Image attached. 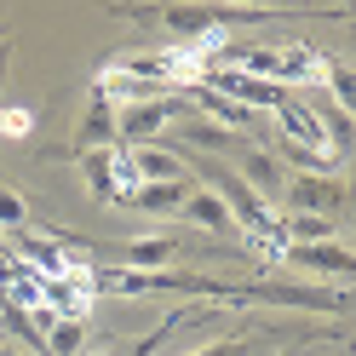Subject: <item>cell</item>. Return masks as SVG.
Listing matches in <instances>:
<instances>
[{"label": "cell", "mask_w": 356, "mask_h": 356, "mask_svg": "<svg viewBox=\"0 0 356 356\" xmlns=\"http://www.w3.org/2000/svg\"><path fill=\"white\" fill-rule=\"evenodd\" d=\"M282 207L345 225V218H350V178L345 172H299V178H287V184H282Z\"/></svg>", "instance_id": "1"}, {"label": "cell", "mask_w": 356, "mask_h": 356, "mask_svg": "<svg viewBox=\"0 0 356 356\" xmlns=\"http://www.w3.org/2000/svg\"><path fill=\"white\" fill-rule=\"evenodd\" d=\"M63 253H86V241L63 236V230H40L35 218H29L24 230H12V241H6V259L29 264L35 276H63L70 264H86V259H63Z\"/></svg>", "instance_id": "2"}, {"label": "cell", "mask_w": 356, "mask_h": 356, "mask_svg": "<svg viewBox=\"0 0 356 356\" xmlns=\"http://www.w3.org/2000/svg\"><path fill=\"white\" fill-rule=\"evenodd\" d=\"M230 299H259V305H287V310H322V316H345L350 287H310V282H248Z\"/></svg>", "instance_id": "3"}, {"label": "cell", "mask_w": 356, "mask_h": 356, "mask_svg": "<svg viewBox=\"0 0 356 356\" xmlns=\"http://www.w3.org/2000/svg\"><path fill=\"white\" fill-rule=\"evenodd\" d=\"M184 98L178 92H149V98H132V104H115V138L132 149V144H155L161 132L184 115Z\"/></svg>", "instance_id": "4"}, {"label": "cell", "mask_w": 356, "mask_h": 356, "mask_svg": "<svg viewBox=\"0 0 356 356\" xmlns=\"http://www.w3.org/2000/svg\"><path fill=\"white\" fill-rule=\"evenodd\" d=\"M276 259L293 276H322L327 287H350V276H356V253H350L345 236H333V241H299V248H282Z\"/></svg>", "instance_id": "5"}, {"label": "cell", "mask_w": 356, "mask_h": 356, "mask_svg": "<svg viewBox=\"0 0 356 356\" xmlns=\"http://www.w3.org/2000/svg\"><path fill=\"white\" fill-rule=\"evenodd\" d=\"M202 75H207L202 86H213L218 98H230V104H241V109H253V115H270V109L287 98V86L259 81V75H241V70H225V63H213V70H202Z\"/></svg>", "instance_id": "6"}, {"label": "cell", "mask_w": 356, "mask_h": 356, "mask_svg": "<svg viewBox=\"0 0 356 356\" xmlns=\"http://www.w3.org/2000/svg\"><path fill=\"white\" fill-rule=\"evenodd\" d=\"M241 184H248L259 202H282V184H287V172H282V161L270 149H253V144H241L236 149V167H230Z\"/></svg>", "instance_id": "7"}, {"label": "cell", "mask_w": 356, "mask_h": 356, "mask_svg": "<svg viewBox=\"0 0 356 356\" xmlns=\"http://www.w3.org/2000/svg\"><path fill=\"white\" fill-rule=\"evenodd\" d=\"M172 132L184 138L190 149H202V155H236L241 144H248V132H230V127H218V121H207V115H195V109H184V115L172 121Z\"/></svg>", "instance_id": "8"}, {"label": "cell", "mask_w": 356, "mask_h": 356, "mask_svg": "<svg viewBox=\"0 0 356 356\" xmlns=\"http://www.w3.org/2000/svg\"><path fill=\"white\" fill-rule=\"evenodd\" d=\"M109 144H115V104L92 86V98H86V109H81V127H75L70 149L86 155V149H109Z\"/></svg>", "instance_id": "9"}, {"label": "cell", "mask_w": 356, "mask_h": 356, "mask_svg": "<svg viewBox=\"0 0 356 356\" xmlns=\"http://www.w3.org/2000/svg\"><path fill=\"white\" fill-rule=\"evenodd\" d=\"M115 155H121V144L75 155V161H81V184H86V195H92L98 207H115V202H121V184H115Z\"/></svg>", "instance_id": "10"}, {"label": "cell", "mask_w": 356, "mask_h": 356, "mask_svg": "<svg viewBox=\"0 0 356 356\" xmlns=\"http://www.w3.org/2000/svg\"><path fill=\"white\" fill-rule=\"evenodd\" d=\"M127 161H132V172H138V184H178V178H190L184 155L161 149V144H132Z\"/></svg>", "instance_id": "11"}, {"label": "cell", "mask_w": 356, "mask_h": 356, "mask_svg": "<svg viewBox=\"0 0 356 356\" xmlns=\"http://www.w3.org/2000/svg\"><path fill=\"white\" fill-rule=\"evenodd\" d=\"M178 259H184L178 236H138V241H127V248L115 253L121 270H172Z\"/></svg>", "instance_id": "12"}, {"label": "cell", "mask_w": 356, "mask_h": 356, "mask_svg": "<svg viewBox=\"0 0 356 356\" xmlns=\"http://www.w3.org/2000/svg\"><path fill=\"white\" fill-rule=\"evenodd\" d=\"M178 218L202 225L207 236H236V218L225 213V202H218L207 184H195V178H190V195H184V207H178Z\"/></svg>", "instance_id": "13"}, {"label": "cell", "mask_w": 356, "mask_h": 356, "mask_svg": "<svg viewBox=\"0 0 356 356\" xmlns=\"http://www.w3.org/2000/svg\"><path fill=\"white\" fill-rule=\"evenodd\" d=\"M40 356H86V322L81 316H40Z\"/></svg>", "instance_id": "14"}, {"label": "cell", "mask_w": 356, "mask_h": 356, "mask_svg": "<svg viewBox=\"0 0 356 356\" xmlns=\"http://www.w3.org/2000/svg\"><path fill=\"white\" fill-rule=\"evenodd\" d=\"M184 195H190V178H178V184H138V190H127V207L132 213H178Z\"/></svg>", "instance_id": "15"}, {"label": "cell", "mask_w": 356, "mask_h": 356, "mask_svg": "<svg viewBox=\"0 0 356 356\" xmlns=\"http://www.w3.org/2000/svg\"><path fill=\"white\" fill-rule=\"evenodd\" d=\"M333 236H345V225L316 218V213H282V248H299V241H333Z\"/></svg>", "instance_id": "16"}, {"label": "cell", "mask_w": 356, "mask_h": 356, "mask_svg": "<svg viewBox=\"0 0 356 356\" xmlns=\"http://www.w3.org/2000/svg\"><path fill=\"white\" fill-rule=\"evenodd\" d=\"M184 316H190V310H167V316H161V322H155V327H149V333H144V339H138V345H132V350H121V356H155V350H161V345H167V333H172L178 322H184Z\"/></svg>", "instance_id": "17"}, {"label": "cell", "mask_w": 356, "mask_h": 356, "mask_svg": "<svg viewBox=\"0 0 356 356\" xmlns=\"http://www.w3.org/2000/svg\"><path fill=\"white\" fill-rule=\"evenodd\" d=\"M322 86H327V98H333V109H345V115H350V70H345V63H322Z\"/></svg>", "instance_id": "18"}, {"label": "cell", "mask_w": 356, "mask_h": 356, "mask_svg": "<svg viewBox=\"0 0 356 356\" xmlns=\"http://www.w3.org/2000/svg\"><path fill=\"white\" fill-rule=\"evenodd\" d=\"M24 225H29V202L12 184H0V230L12 236V230H24Z\"/></svg>", "instance_id": "19"}, {"label": "cell", "mask_w": 356, "mask_h": 356, "mask_svg": "<svg viewBox=\"0 0 356 356\" xmlns=\"http://www.w3.org/2000/svg\"><path fill=\"white\" fill-rule=\"evenodd\" d=\"M184 356H259V350H253V339H213V345L184 350Z\"/></svg>", "instance_id": "20"}, {"label": "cell", "mask_w": 356, "mask_h": 356, "mask_svg": "<svg viewBox=\"0 0 356 356\" xmlns=\"http://www.w3.org/2000/svg\"><path fill=\"white\" fill-rule=\"evenodd\" d=\"M29 127H35L29 109H6V115H0V138H29Z\"/></svg>", "instance_id": "21"}, {"label": "cell", "mask_w": 356, "mask_h": 356, "mask_svg": "<svg viewBox=\"0 0 356 356\" xmlns=\"http://www.w3.org/2000/svg\"><path fill=\"white\" fill-rule=\"evenodd\" d=\"M218 6H241V12H293V0H218Z\"/></svg>", "instance_id": "22"}, {"label": "cell", "mask_w": 356, "mask_h": 356, "mask_svg": "<svg viewBox=\"0 0 356 356\" xmlns=\"http://www.w3.org/2000/svg\"><path fill=\"white\" fill-rule=\"evenodd\" d=\"M0 356H29V350H17V345H0Z\"/></svg>", "instance_id": "23"}, {"label": "cell", "mask_w": 356, "mask_h": 356, "mask_svg": "<svg viewBox=\"0 0 356 356\" xmlns=\"http://www.w3.org/2000/svg\"><path fill=\"white\" fill-rule=\"evenodd\" d=\"M92 356H121V350H115V345H98V350H92Z\"/></svg>", "instance_id": "24"}, {"label": "cell", "mask_w": 356, "mask_h": 356, "mask_svg": "<svg viewBox=\"0 0 356 356\" xmlns=\"http://www.w3.org/2000/svg\"><path fill=\"white\" fill-rule=\"evenodd\" d=\"M0 81H6V40H0Z\"/></svg>", "instance_id": "25"}]
</instances>
